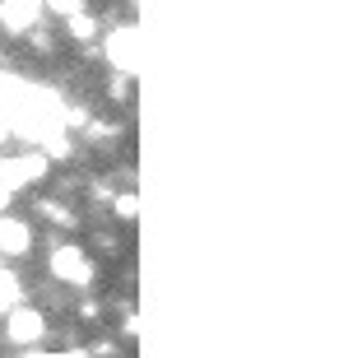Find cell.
I'll return each mask as SVG.
<instances>
[{"label":"cell","instance_id":"cell-1","mask_svg":"<svg viewBox=\"0 0 353 358\" xmlns=\"http://www.w3.org/2000/svg\"><path fill=\"white\" fill-rule=\"evenodd\" d=\"M47 270H52V279H61V284H70V289H89L93 275H98L93 261H89V252H84L79 242H61V247H52Z\"/></svg>","mask_w":353,"mask_h":358},{"label":"cell","instance_id":"cell-2","mask_svg":"<svg viewBox=\"0 0 353 358\" xmlns=\"http://www.w3.org/2000/svg\"><path fill=\"white\" fill-rule=\"evenodd\" d=\"M47 168H52V159L42 149H33V154H0V186L19 196L28 186H38L47 177Z\"/></svg>","mask_w":353,"mask_h":358},{"label":"cell","instance_id":"cell-3","mask_svg":"<svg viewBox=\"0 0 353 358\" xmlns=\"http://www.w3.org/2000/svg\"><path fill=\"white\" fill-rule=\"evenodd\" d=\"M103 52H107V66L131 80L135 70H140V28H135V24L112 28V33H107V42H103Z\"/></svg>","mask_w":353,"mask_h":358},{"label":"cell","instance_id":"cell-4","mask_svg":"<svg viewBox=\"0 0 353 358\" xmlns=\"http://www.w3.org/2000/svg\"><path fill=\"white\" fill-rule=\"evenodd\" d=\"M47 335V317H42L38 307H10L5 312V340L19 349H33Z\"/></svg>","mask_w":353,"mask_h":358},{"label":"cell","instance_id":"cell-5","mask_svg":"<svg viewBox=\"0 0 353 358\" xmlns=\"http://www.w3.org/2000/svg\"><path fill=\"white\" fill-rule=\"evenodd\" d=\"M42 14H47V10H42V0H0V28L14 33V38L33 33Z\"/></svg>","mask_w":353,"mask_h":358},{"label":"cell","instance_id":"cell-6","mask_svg":"<svg viewBox=\"0 0 353 358\" xmlns=\"http://www.w3.org/2000/svg\"><path fill=\"white\" fill-rule=\"evenodd\" d=\"M28 247H33V228L24 219L0 214V256H28Z\"/></svg>","mask_w":353,"mask_h":358},{"label":"cell","instance_id":"cell-7","mask_svg":"<svg viewBox=\"0 0 353 358\" xmlns=\"http://www.w3.org/2000/svg\"><path fill=\"white\" fill-rule=\"evenodd\" d=\"M28 89H33V84H24V80H14V75H5V70H0V121H5V126H10V117L24 107Z\"/></svg>","mask_w":353,"mask_h":358},{"label":"cell","instance_id":"cell-8","mask_svg":"<svg viewBox=\"0 0 353 358\" xmlns=\"http://www.w3.org/2000/svg\"><path fill=\"white\" fill-rule=\"evenodd\" d=\"M66 33L75 42H93V38H98V19L84 10V14H75V19H66Z\"/></svg>","mask_w":353,"mask_h":358},{"label":"cell","instance_id":"cell-9","mask_svg":"<svg viewBox=\"0 0 353 358\" xmlns=\"http://www.w3.org/2000/svg\"><path fill=\"white\" fill-rule=\"evenodd\" d=\"M38 214L47 219V224H56V228H70V224H75V214H70L66 205H61V200H42Z\"/></svg>","mask_w":353,"mask_h":358},{"label":"cell","instance_id":"cell-10","mask_svg":"<svg viewBox=\"0 0 353 358\" xmlns=\"http://www.w3.org/2000/svg\"><path fill=\"white\" fill-rule=\"evenodd\" d=\"M42 10L56 19H75V14H84V0H42Z\"/></svg>","mask_w":353,"mask_h":358},{"label":"cell","instance_id":"cell-11","mask_svg":"<svg viewBox=\"0 0 353 358\" xmlns=\"http://www.w3.org/2000/svg\"><path fill=\"white\" fill-rule=\"evenodd\" d=\"M89 140H93V145H107V140H117V126H103V121H93V126H89Z\"/></svg>","mask_w":353,"mask_h":358},{"label":"cell","instance_id":"cell-12","mask_svg":"<svg viewBox=\"0 0 353 358\" xmlns=\"http://www.w3.org/2000/svg\"><path fill=\"white\" fill-rule=\"evenodd\" d=\"M117 214H121V219H135V196H131V191L117 200Z\"/></svg>","mask_w":353,"mask_h":358},{"label":"cell","instance_id":"cell-13","mask_svg":"<svg viewBox=\"0 0 353 358\" xmlns=\"http://www.w3.org/2000/svg\"><path fill=\"white\" fill-rule=\"evenodd\" d=\"M14 200V191H5V186H0V210H5V205H10Z\"/></svg>","mask_w":353,"mask_h":358},{"label":"cell","instance_id":"cell-14","mask_svg":"<svg viewBox=\"0 0 353 358\" xmlns=\"http://www.w3.org/2000/svg\"><path fill=\"white\" fill-rule=\"evenodd\" d=\"M19 358H47V354H42V349H24V354H19Z\"/></svg>","mask_w":353,"mask_h":358},{"label":"cell","instance_id":"cell-15","mask_svg":"<svg viewBox=\"0 0 353 358\" xmlns=\"http://www.w3.org/2000/svg\"><path fill=\"white\" fill-rule=\"evenodd\" d=\"M0 61H5V56H0Z\"/></svg>","mask_w":353,"mask_h":358}]
</instances>
